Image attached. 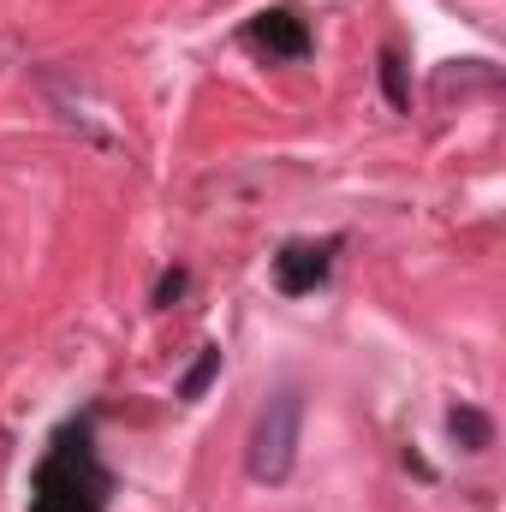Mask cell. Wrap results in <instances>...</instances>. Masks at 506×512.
I'll return each instance as SVG.
<instances>
[{"mask_svg":"<svg viewBox=\"0 0 506 512\" xmlns=\"http://www.w3.org/2000/svg\"><path fill=\"white\" fill-rule=\"evenodd\" d=\"M328 262H334L328 245H286L280 262H274V280H280L286 292H310V286L328 274Z\"/></svg>","mask_w":506,"mask_h":512,"instance_id":"obj_2","label":"cell"},{"mask_svg":"<svg viewBox=\"0 0 506 512\" xmlns=\"http://www.w3.org/2000/svg\"><path fill=\"white\" fill-rule=\"evenodd\" d=\"M215 376H221V346H203V352H197V364L179 376V399H203Z\"/></svg>","mask_w":506,"mask_h":512,"instance_id":"obj_5","label":"cell"},{"mask_svg":"<svg viewBox=\"0 0 506 512\" xmlns=\"http://www.w3.org/2000/svg\"><path fill=\"white\" fill-rule=\"evenodd\" d=\"M179 292H185V274L173 268V274H161V286H155V304H173Z\"/></svg>","mask_w":506,"mask_h":512,"instance_id":"obj_7","label":"cell"},{"mask_svg":"<svg viewBox=\"0 0 506 512\" xmlns=\"http://www.w3.org/2000/svg\"><path fill=\"white\" fill-rule=\"evenodd\" d=\"M298 435H304V393H298V387H274V393L262 399V411H256L251 441H245V465H251L256 483L280 489V483L292 477V465H298Z\"/></svg>","mask_w":506,"mask_h":512,"instance_id":"obj_1","label":"cell"},{"mask_svg":"<svg viewBox=\"0 0 506 512\" xmlns=\"http://www.w3.org/2000/svg\"><path fill=\"white\" fill-rule=\"evenodd\" d=\"M447 429H453V441H459L465 453H489V447H495V423H489V411H477V405H453V411H447Z\"/></svg>","mask_w":506,"mask_h":512,"instance_id":"obj_4","label":"cell"},{"mask_svg":"<svg viewBox=\"0 0 506 512\" xmlns=\"http://www.w3.org/2000/svg\"><path fill=\"white\" fill-rule=\"evenodd\" d=\"M381 90H387V108H393V114H405V108H411V90H405V60H399L393 48H381Z\"/></svg>","mask_w":506,"mask_h":512,"instance_id":"obj_6","label":"cell"},{"mask_svg":"<svg viewBox=\"0 0 506 512\" xmlns=\"http://www.w3.org/2000/svg\"><path fill=\"white\" fill-rule=\"evenodd\" d=\"M251 42H262L268 54H304V24L292 12H262L251 30Z\"/></svg>","mask_w":506,"mask_h":512,"instance_id":"obj_3","label":"cell"}]
</instances>
